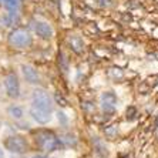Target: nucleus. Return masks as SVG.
I'll return each mask as SVG.
<instances>
[{"label":"nucleus","mask_w":158,"mask_h":158,"mask_svg":"<svg viewBox=\"0 0 158 158\" xmlns=\"http://www.w3.org/2000/svg\"><path fill=\"white\" fill-rule=\"evenodd\" d=\"M59 63L60 64H61V69H63V71H64V73H66L67 71V69H69V67H67V59H66V56L63 54V53H60L59 54Z\"/></svg>","instance_id":"obj_14"},{"label":"nucleus","mask_w":158,"mask_h":158,"mask_svg":"<svg viewBox=\"0 0 158 158\" xmlns=\"http://www.w3.org/2000/svg\"><path fill=\"white\" fill-rule=\"evenodd\" d=\"M135 114H137V110L134 107H130L128 110H127V118H128V120H134V118H135Z\"/></svg>","instance_id":"obj_16"},{"label":"nucleus","mask_w":158,"mask_h":158,"mask_svg":"<svg viewBox=\"0 0 158 158\" xmlns=\"http://www.w3.org/2000/svg\"><path fill=\"white\" fill-rule=\"evenodd\" d=\"M3 4L10 11H15L19 7V0H3Z\"/></svg>","instance_id":"obj_13"},{"label":"nucleus","mask_w":158,"mask_h":158,"mask_svg":"<svg viewBox=\"0 0 158 158\" xmlns=\"http://www.w3.org/2000/svg\"><path fill=\"white\" fill-rule=\"evenodd\" d=\"M33 158H46V157H43V155H36V157H33Z\"/></svg>","instance_id":"obj_19"},{"label":"nucleus","mask_w":158,"mask_h":158,"mask_svg":"<svg viewBox=\"0 0 158 158\" xmlns=\"http://www.w3.org/2000/svg\"><path fill=\"white\" fill-rule=\"evenodd\" d=\"M4 147L7 148L10 152L23 154V152L27 151V141L20 135H11L7 137V140L4 141Z\"/></svg>","instance_id":"obj_4"},{"label":"nucleus","mask_w":158,"mask_h":158,"mask_svg":"<svg viewBox=\"0 0 158 158\" xmlns=\"http://www.w3.org/2000/svg\"><path fill=\"white\" fill-rule=\"evenodd\" d=\"M31 106L39 108V110L47 111V113H52L53 110V101L48 96V93H46L44 90H36L33 93V97H31Z\"/></svg>","instance_id":"obj_3"},{"label":"nucleus","mask_w":158,"mask_h":158,"mask_svg":"<svg viewBox=\"0 0 158 158\" xmlns=\"http://www.w3.org/2000/svg\"><path fill=\"white\" fill-rule=\"evenodd\" d=\"M7 113L10 117L16 118V120H20V118L23 117V108L19 106H10L7 108Z\"/></svg>","instance_id":"obj_12"},{"label":"nucleus","mask_w":158,"mask_h":158,"mask_svg":"<svg viewBox=\"0 0 158 158\" xmlns=\"http://www.w3.org/2000/svg\"><path fill=\"white\" fill-rule=\"evenodd\" d=\"M93 143H94V148H96V151L98 152L101 157H104V155H107L108 154V151H107V147H106V144L103 143V141L100 140V138H94L93 140Z\"/></svg>","instance_id":"obj_11"},{"label":"nucleus","mask_w":158,"mask_h":158,"mask_svg":"<svg viewBox=\"0 0 158 158\" xmlns=\"http://www.w3.org/2000/svg\"><path fill=\"white\" fill-rule=\"evenodd\" d=\"M31 41H33V39H31L30 33L26 29H22V27L11 30L10 34H9V43L17 48L29 47L30 44H31Z\"/></svg>","instance_id":"obj_2"},{"label":"nucleus","mask_w":158,"mask_h":158,"mask_svg":"<svg viewBox=\"0 0 158 158\" xmlns=\"http://www.w3.org/2000/svg\"><path fill=\"white\" fill-rule=\"evenodd\" d=\"M30 114H31V117H33L34 121H37L39 124H47V123L50 121V114H52V113L39 110V108H36V107L31 106V108H30Z\"/></svg>","instance_id":"obj_9"},{"label":"nucleus","mask_w":158,"mask_h":158,"mask_svg":"<svg viewBox=\"0 0 158 158\" xmlns=\"http://www.w3.org/2000/svg\"><path fill=\"white\" fill-rule=\"evenodd\" d=\"M34 140H36L37 145L44 151H48V152H52V151H57V150H61L64 145H63L61 140H60V137H57L54 132L52 131H47V130H40V131H37L34 134Z\"/></svg>","instance_id":"obj_1"},{"label":"nucleus","mask_w":158,"mask_h":158,"mask_svg":"<svg viewBox=\"0 0 158 158\" xmlns=\"http://www.w3.org/2000/svg\"><path fill=\"white\" fill-rule=\"evenodd\" d=\"M0 158H4V154H3V150H0Z\"/></svg>","instance_id":"obj_18"},{"label":"nucleus","mask_w":158,"mask_h":158,"mask_svg":"<svg viewBox=\"0 0 158 158\" xmlns=\"http://www.w3.org/2000/svg\"><path fill=\"white\" fill-rule=\"evenodd\" d=\"M4 88L10 98H17L20 96V83L16 73H9L4 77Z\"/></svg>","instance_id":"obj_5"},{"label":"nucleus","mask_w":158,"mask_h":158,"mask_svg":"<svg viewBox=\"0 0 158 158\" xmlns=\"http://www.w3.org/2000/svg\"><path fill=\"white\" fill-rule=\"evenodd\" d=\"M117 104V97L113 91H106L101 94V108L106 114H113Z\"/></svg>","instance_id":"obj_6"},{"label":"nucleus","mask_w":158,"mask_h":158,"mask_svg":"<svg viewBox=\"0 0 158 158\" xmlns=\"http://www.w3.org/2000/svg\"><path fill=\"white\" fill-rule=\"evenodd\" d=\"M106 134L108 137H114L117 134V127L115 125H110L108 128H106Z\"/></svg>","instance_id":"obj_15"},{"label":"nucleus","mask_w":158,"mask_h":158,"mask_svg":"<svg viewBox=\"0 0 158 158\" xmlns=\"http://www.w3.org/2000/svg\"><path fill=\"white\" fill-rule=\"evenodd\" d=\"M57 115H59V120H61V121L64 123V124H66V123H67V118L64 117V114H63V113H59Z\"/></svg>","instance_id":"obj_17"},{"label":"nucleus","mask_w":158,"mask_h":158,"mask_svg":"<svg viewBox=\"0 0 158 158\" xmlns=\"http://www.w3.org/2000/svg\"><path fill=\"white\" fill-rule=\"evenodd\" d=\"M22 71H23V76H24L26 81L30 83V84H37V83L40 81V76H39L37 70L33 66L24 64V66H22Z\"/></svg>","instance_id":"obj_8"},{"label":"nucleus","mask_w":158,"mask_h":158,"mask_svg":"<svg viewBox=\"0 0 158 158\" xmlns=\"http://www.w3.org/2000/svg\"><path fill=\"white\" fill-rule=\"evenodd\" d=\"M69 43H70V47L73 48L76 53H80L81 50H83V47H84V43H83V40H81L80 37H77V36L69 37Z\"/></svg>","instance_id":"obj_10"},{"label":"nucleus","mask_w":158,"mask_h":158,"mask_svg":"<svg viewBox=\"0 0 158 158\" xmlns=\"http://www.w3.org/2000/svg\"><path fill=\"white\" fill-rule=\"evenodd\" d=\"M34 31L40 39H44V40H48L52 39L54 31H53V27L46 22H37L34 24Z\"/></svg>","instance_id":"obj_7"}]
</instances>
